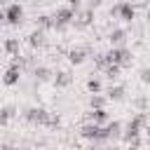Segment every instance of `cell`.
<instances>
[{"mask_svg":"<svg viewBox=\"0 0 150 150\" xmlns=\"http://www.w3.org/2000/svg\"><path fill=\"white\" fill-rule=\"evenodd\" d=\"M105 59L108 63H115L120 68H129L134 63V54L127 47H110V52H105Z\"/></svg>","mask_w":150,"mask_h":150,"instance_id":"1","label":"cell"},{"mask_svg":"<svg viewBox=\"0 0 150 150\" xmlns=\"http://www.w3.org/2000/svg\"><path fill=\"white\" fill-rule=\"evenodd\" d=\"M75 14H77V12H75L73 7H68V5H66V7H59V9L52 14V19H54V30H66V28L75 21Z\"/></svg>","mask_w":150,"mask_h":150,"instance_id":"2","label":"cell"},{"mask_svg":"<svg viewBox=\"0 0 150 150\" xmlns=\"http://www.w3.org/2000/svg\"><path fill=\"white\" fill-rule=\"evenodd\" d=\"M110 16L120 19V21H124V23H131L134 16H136V7H134L131 2H117V5L110 7Z\"/></svg>","mask_w":150,"mask_h":150,"instance_id":"3","label":"cell"},{"mask_svg":"<svg viewBox=\"0 0 150 150\" xmlns=\"http://www.w3.org/2000/svg\"><path fill=\"white\" fill-rule=\"evenodd\" d=\"M23 117H26V122H30V124L47 127V124H49V117H52V112H47L45 108H28V110L23 112Z\"/></svg>","mask_w":150,"mask_h":150,"instance_id":"4","label":"cell"},{"mask_svg":"<svg viewBox=\"0 0 150 150\" xmlns=\"http://www.w3.org/2000/svg\"><path fill=\"white\" fill-rule=\"evenodd\" d=\"M21 19H23V7H21L19 2H12V5L5 9V21H7L9 26H19Z\"/></svg>","mask_w":150,"mask_h":150,"instance_id":"5","label":"cell"},{"mask_svg":"<svg viewBox=\"0 0 150 150\" xmlns=\"http://www.w3.org/2000/svg\"><path fill=\"white\" fill-rule=\"evenodd\" d=\"M91 23H94V9H91V7L75 14V21H73L75 28H87V26H91Z\"/></svg>","mask_w":150,"mask_h":150,"instance_id":"6","label":"cell"},{"mask_svg":"<svg viewBox=\"0 0 150 150\" xmlns=\"http://www.w3.org/2000/svg\"><path fill=\"white\" fill-rule=\"evenodd\" d=\"M80 136H82L84 141H94V143H98V136H101V127H98V124H94V122H87V124L80 129Z\"/></svg>","mask_w":150,"mask_h":150,"instance_id":"7","label":"cell"},{"mask_svg":"<svg viewBox=\"0 0 150 150\" xmlns=\"http://www.w3.org/2000/svg\"><path fill=\"white\" fill-rule=\"evenodd\" d=\"M127 38H129V35H127L124 28H115V30H110V35H108V40H110L112 47H124Z\"/></svg>","mask_w":150,"mask_h":150,"instance_id":"8","label":"cell"},{"mask_svg":"<svg viewBox=\"0 0 150 150\" xmlns=\"http://www.w3.org/2000/svg\"><path fill=\"white\" fill-rule=\"evenodd\" d=\"M19 77H21V70L14 68V66H9V68L5 70V75H2V82H5L7 87H14V84H19Z\"/></svg>","mask_w":150,"mask_h":150,"instance_id":"9","label":"cell"},{"mask_svg":"<svg viewBox=\"0 0 150 150\" xmlns=\"http://www.w3.org/2000/svg\"><path fill=\"white\" fill-rule=\"evenodd\" d=\"M54 84H56L59 89H66V87L73 84V75H70L68 70H59V73L54 75Z\"/></svg>","mask_w":150,"mask_h":150,"instance_id":"10","label":"cell"},{"mask_svg":"<svg viewBox=\"0 0 150 150\" xmlns=\"http://www.w3.org/2000/svg\"><path fill=\"white\" fill-rule=\"evenodd\" d=\"M2 47H5V52H7V54H9L12 59H14V56H21V54H19V52H21V45H19V38H7Z\"/></svg>","mask_w":150,"mask_h":150,"instance_id":"11","label":"cell"},{"mask_svg":"<svg viewBox=\"0 0 150 150\" xmlns=\"http://www.w3.org/2000/svg\"><path fill=\"white\" fill-rule=\"evenodd\" d=\"M105 96H108V101H122L124 98V84H110L105 89Z\"/></svg>","mask_w":150,"mask_h":150,"instance_id":"12","label":"cell"},{"mask_svg":"<svg viewBox=\"0 0 150 150\" xmlns=\"http://www.w3.org/2000/svg\"><path fill=\"white\" fill-rule=\"evenodd\" d=\"M84 59H87V49H82V47H77V49H70V52H68V61H70L73 66L84 63Z\"/></svg>","mask_w":150,"mask_h":150,"instance_id":"13","label":"cell"},{"mask_svg":"<svg viewBox=\"0 0 150 150\" xmlns=\"http://www.w3.org/2000/svg\"><path fill=\"white\" fill-rule=\"evenodd\" d=\"M16 115V105H5V108H0V127H7L9 124V120Z\"/></svg>","mask_w":150,"mask_h":150,"instance_id":"14","label":"cell"},{"mask_svg":"<svg viewBox=\"0 0 150 150\" xmlns=\"http://www.w3.org/2000/svg\"><path fill=\"white\" fill-rule=\"evenodd\" d=\"M28 45H30L33 49L42 47V45H45V30H38V28H35V30L28 35Z\"/></svg>","mask_w":150,"mask_h":150,"instance_id":"15","label":"cell"},{"mask_svg":"<svg viewBox=\"0 0 150 150\" xmlns=\"http://www.w3.org/2000/svg\"><path fill=\"white\" fill-rule=\"evenodd\" d=\"M105 103H108V96H101V94H91V98H89L91 110H105Z\"/></svg>","mask_w":150,"mask_h":150,"instance_id":"16","label":"cell"},{"mask_svg":"<svg viewBox=\"0 0 150 150\" xmlns=\"http://www.w3.org/2000/svg\"><path fill=\"white\" fill-rule=\"evenodd\" d=\"M33 77H35L38 82H47V80L52 77V70H49L47 66H35V68H33Z\"/></svg>","mask_w":150,"mask_h":150,"instance_id":"17","label":"cell"},{"mask_svg":"<svg viewBox=\"0 0 150 150\" xmlns=\"http://www.w3.org/2000/svg\"><path fill=\"white\" fill-rule=\"evenodd\" d=\"M35 26H38V30H49V28H54V19L47 14H40L35 19Z\"/></svg>","mask_w":150,"mask_h":150,"instance_id":"18","label":"cell"},{"mask_svg":"<svg viewBox=\"0 0 150 150\" xmlns=\"http://www.w3.org/2000/svg\"><path fill=\"white\" fill-rule=\"evenodd\" d=\"M120 70H122V68H120V66H115V63H108V66L103 68V73H105V77H108L110 82L120 77Z\"/></svg>","mask_w":150,"mask_h":150,"instance_id":"19","label":"cell"},{"mask_svg":"<svg viewBox=\"0 0 150 150\" xmlns=\"http://www.w3.org/2000/svg\"><path fill=\"white\" fill-rule=\"evenodd\" d=\"M87 89H89L91 94H101L103 84H101V80H98V77H89V80H87Z\"/></svg>","mask_w":150,"mask_h":150,"instance_id":"20","label":"cell"},{"mask_svg":"<svg viewBox=\"0 0 150 150\" xmlns=\"http://www.w3.org/2000/svg\"><path fill=\"white\" fill-rule=\"evenodd\" d=\"M134 105L138 108V112H145V108H148V98H145V96H136V98H134Z\"/></svg>","mask_w":150,"mask_h":150,"instance_id":"21","label":"cell"},{"mask_svg":"<svg viewBox=\"0 0 150 150\" xmlns=\"http://www.w3.org/2000/svg\"><path fill=\"white\" fill-rule=\"evenodd\" d=\"M138 75H141V82L143 84H150V68H141Z\"/></svg>","mask_w":150,"mask_h":150,"instance_id":"22","label":"cell"},{"mask_svg":"<svg viewBox=\"0 0 150 150\" xmlns=\"http://www.w3.org/2000/svg\"><path fill=\"white\" fill-rule=\"evenodd\" d=\"M138 148H141V136H138V138H131V141H129V150H138Z\"/></svg>","mask_w":150,"mask_h":150,"instance_id":"23","label":"cell"},{"mask_svg":"<svg viewBox=\"0 0 150 150\" xmlns=\"http://www.w3.org/2000/svg\"><path fill=\"white\" fill-rule=\"evenodd\" d=\"M68 7H73V9L77 12V9H80V0H68Z\"/></svg>","mask_w":150,"mask_h":150,"instance_id":"24","label":"cell"},{"mask_svg":"<svg viewBox=\"0 0 150 150\" xmlns=\"http://www.w3.org/2000/svg\"><path fill=\"white\" fill-rule=\"evenodd\" d=\"M89 5H91V9H94V7H98V5H101V0H89Z\"/></svg>","mask_w":150,"mask_h":150,"instance_id":"25","label":"cell"},{"mask_svg":"<svg viewBox=\"0 0 150 150\" xmlns=\"http://www.w3.org/2000/svg\"><path fill=\"white\" fill-rule=\"evenodd\" d=\"M145 134H148V136H150V122H148V124H145Z\"/></svg>","mask_w":150,"mask_h":150,"instance_id":"26","label":"cell"},{"mask_svg":"<svg viewBox=\"0 0 150 150\" xmlns=\"http://www.w3.org/2000/svg\"><path fill=\"white\" fill-rule=\"evenodd\" d=\"M2 21H5V12H0V26H2Z\"/></svg>","mask_w":150,"mask_h":150,"instance_id":"27","label":"cell"},{"mask_svg":"<svg viewBox=\"0 0 150 150\" xmlns=\"http://www.w3.org/2000/svg\"><path fill=\"white\" fill-rule=\"evenodd\" d=\"M148 21H150V12H148Z\"/></svg>","mask_w":150,"mask_h":150,"instance_id":"28","label":"cell"}]
</instances>
